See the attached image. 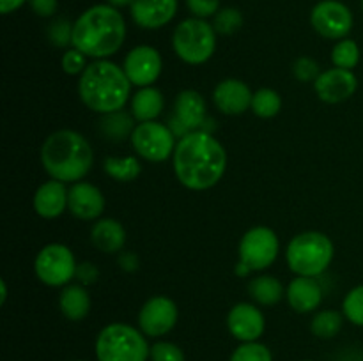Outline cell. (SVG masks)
<instances>
[{
  "label": "cell",
  "mask_w": 363,
  "mask_h": 361,
  "mask_svg": "<svg viewBox=\"0 0 363 361\" xmlns=\"http://www.w3.org/2000/svg\"><path fill=\"white\" fill-rule=\"evenodd\" d=\"M177 180L191 191L216 186L227 168V151L213 133L191 131L177 140L172 156Z\"/></svg>",
  "instance_id": "cell-1"
},
{
  "label": "cell",
  "mask_w": 363,
  "mask_h": 361,
  "mask_svg": "<svg viewBox=\"0 0 363 361\" xmlns=\"http://www.w3.org/2000/svg\"><path fill=\"white\" fill-rule=\"evenodd\" d=\"M126 39V21L119 9L98 4L85 9L73 23V45L89 59H108Z\"/></svg>",
  "instance_id": "cell-2"
},
{
  "label": "cell",
  "mask_w": 363,
  "mask_h": 361,
  "mask_svg": "<svg viewBox=\"0 0 363 361\" xmlns=\"http://www.w3.org/2000/svg\"><path fill=\"white\" fill-rule=\"evenodd\" d=\"M80 101L92 112L110 113L124 110L131 99V81L124 69L108 59L94 60L78 80Z\"/></svg>",
  "instance_id": "cell-3"
},
{
  "label": "cell",
  "mask_w": 363,
  "mask_h": 361,
  "mask_svg": "<svg viewBox=\"0 0 363 361\" xmlns=\"http://www.w3.org/2000/svg\"><path fill=\"white\" fill-rule=\"evenodd\" d=\"M94 151L84 134L73 130H57L41 145V165L52 179L78 183L92 168Z\"/></svg>",
  "instance_id": "cell-4"
},
{
  "label": "cell",
  "mask_w": 363,
  "mask_h": 361,
  "mask_svg": "<svg viewBox=\"0 0 363 361\" xmlns=\"http://www.w3.org/2000/svg\"><path fill=\"white\" fill-rule=\"evenodd\" d=\"M333 255H335V246L332 239L318 230L298 234L286 248L287 265L296 276L318 278L330 268Z\"/></svg>",
  "instance_id": "cell-5"
},
{
  "label": "cell",
  "mask_w": 363,
  "mask_h": 361,
  "mask_svg": "<svg viewBox=\"0 0 363 361\" xmlns=\"http://www.w3.org/2000/svg\"><path fill=\"white\" fill-rule=\"evenodd\" d=\"M98 361H147L151 354L147 340L140 329L124 322H112L96 338Z\"/></svg>",
  "instance_id": "cell-6"
},
{
  "label": "cell",
  "mask_w": 363,
  "mask_h": 361,
  "mask_svg": "<svg viewBox=\"0 0 363 361\" xmlns=\"http://www.w3.org/2000/svg\"><path fill=\"white\" fill-rule=\"evenodd\" d=\"M172 48L190 66L206 64L216 50L215 27L202 18H186L174 28Z\"/></svg>",
  "instance_id": "cell-7"
},
{
  "label": "cell",
  "mask_w": 363,
  "mask_h": 361,
  "mask_svg": "<svg viewBox=\"0 0 363 361\" xmlns=\"http://www.w3.org/2000/svg\"><path fill=\"white\" fill-rule=\"evenodd\" d=\"M77 258L62 243H50L39 250L34 260L35 276L48 287H66L77 275Z\"/></svg>",
  "instance_id": "cell-8"
},
{
  "label": "cell",
  "mask_w": 363,
  "mask_h": 361,
  "mask_svg": "<svg viewBox=\"0 0 363 361\" xmlns=\"http://www.w3.org/2000/svg\"><path fill=\"white\" fill-rule=\"evenodd\" d=\"M131 145L140 158L151 163L167 161L176 151V134L167 124L158 120L138 122L131 134Z\"/></svg>",
  "instance_id": "cell-9"
},
{
  "label": "cell",
  "mask_w": 363,
  "mask_h": 361,
  "mask_svg": "<svg viewBox=\"0 0 363 361\" xmlns=\"http://www.w3.org/2000/svg\"><path fill=\"white\" fill-rule=\"evenodd\" d=\"M280 251V241L275 230L269 227H252L243 234L240 241V260L252 271H264L277 260Z\"/></svg>",
  "instance_id": "cell-10"
},
{
  "label": "cell",
  "mask_w": 363,
  "mask_h": 361,
  "mask_svg": "<svg viewBox=\"0 0 363 361\" xmlns=\"http://www.w3.org/2000/svg\"><path fill=\"white\" fill-rule=\"evenodd\" d=\"M208 120V106L201 92L184 88L174 99V110L169 115L167 126L176 138H183L191 131H201Z\"/></svg>",
  "instance_id": "cell-11"
},
{
  "label": "cell",
  "mask_w": 363,
  "mask_h": 361,
  "mask_svg": "<svg viewBox=\"0 0 363 361\" xmlns=\"http://www.w3.org/2000/svg\"><path fill=\"white\" fill-rule=\"evenodd\" d=\"M311 23L326 39H346L353 28V13L339 0H321L311 13Z\"/></svg>",
  "instance_id": "cell-12"
},
{
  "label": "cell",
  "mask_w": 363,
  "mask_h": 361,
  "mask_svg": "<svg viewBox=\"0 0 363 361\" xmlns=\"http://www.w3.org/2000/svg\"><path fill=\"white\" fill-rule=\"evenodd\" d=\"M177 304L167 296H152L138 311V328L145 336H163L177 324Z\"/></svg>",
  "instance_id": "cell-13"
},
{
  "label": "cell",
  "mask_w": 363,
  "mask_h": 361,
  "mask_svg": "<svg viewBox=\"0 0 363 361\" xmlns=\"http://www.w3.org/2000/svg\"><path fill=\"white\" fill-rule=\"evenodd\" d=\"M123 69L126 73V76L130 78L131 85H137L138 88L149 87L162 74L163 59L155 46H135L124 57Z\"/></svg>",
  "instance_id": "cell-14"
},
{
  "label": "cell",
  "mask_w": 363,
  "mask_h": 361,
  "mask_svg": "<svg viewBox=\"0 0 363 361\" xmlns=\"http://www.w3.org/2000/svg\"><path fill=\"white\" fill-rule=\"evenodd\" d=\"M358 88V78L353 71L340 69V67H332V69L323 71L314 81V91L319 99L328 105H337L351 96H354Z\"/></svg>",
  "instance_id": "cell-15"
},
{
  "label": "cell",
  "mask_w": 363,
  "mask_h": 361,
  "mask_svg": "<svg viewBox=\"0 0 363 361\" xmlns=\"http://www.w3.org/2000/svg\"><path fill=\"white\" fill-rule=\"evenodd\" d=\"M227 329L241 343L257 342L266 329L264 314L252 303H236L227 314Z\"/></svg>",
  "instance_id": "cell-16"
},
{
  "label": "cell",
  "mask_w": 363,
  "mask_h": 361,
  "mask_svg": "<svg viewBox=\"0 0 363 361\" xmlns=\"http://www.w3.org/2000/svg\"><path fill=\"white\" fill-rule=\"evenodd\" d=\"M105 195L96 184L87 180H78L69 188V197H67V211L74 218L82 222H94L105 211Z\"/></svg>",
  "instance_id": "cell-17"
},
{
  "label": "cell",
  "mask_w": 363,
  "mask_h": 361,
  "mask_svg": "<svg viewBox=\"0 0 363 361\" xmlns=\"http://www.w3.org/2000/svg\"><path fill=\"white\" fill-rule=\"evenodd\" d=\"M254 92L243 80L225 78L213 91V103L225 115H241L250 110Z\"/></svg>",
  "instance_id": "cell-18"
},
{
  "label": "cell",
  "mask_w": 363,
  "mask_h": 361,
  "mask_svg": "<svg viewBox=\"0 0 363 361\" xmlns=\"http://www.w3.org/2000/svg\"><path fill=\"white\" fill-rule=\"evenodd\" d=\"M130 11L138 27L155 30L172 21L177 13V0H133Z\"/></svg>",
  "instance_id": "cell-19"
},
{
  "label": "cell",
  "mask_w": 363,
  "mask_h": 361,
  "mask_svg": "<svg viewBox=\"0 0 363 361\" xmlns=\"http://www.w3.org/2000/svg\"><path fill=\"white\" fill-rule=\"evenodd\" d=\"M69 188L60 180H46L34 193V211L45 219H55L67 209Z\"/></svg>",
  "instance_id": "cell-20"
},
{
  "label": "cell",
  "mask_w": 363,
  "mask_h": 361,
  "mask_svg": "<svg viewBox=\"0 0 363 361\" xmlns=\"http://www.w3.org/2000/svg\"><path fill=\"white\" fill-rule=\"evenodd\" d=\"M289 306L298 314H311L323 303V289L312 276H296L286 289Z\"/></svg>",
  "instance_id": "cell-21"
},
{
  "label": "cell",
  "mask_w": 363,
  "mask_h": 361,
  "mask_svg": "<svg viewBox=\"0 0 363 361\" xmlns=\"http://www.w3.org/2000/svg\"><path fill=\"white\" fill-rule=\"evenodd\" d=\"M128 234L123 223L113 218H99L91 229V241L103 253H117L123 251Z\"/></svg>",
  "instance_id": "cell-22"
},
{
  "label": "cell",
  "mask_w": 363,
  "mask_h": 361,
  "mask_svg": "<svg viewBox=\"0 0 363 361\" xmlns=\"http://www.w3.org/2000/svg\"><path fill=\"white\" fill-rule=\"evenodd\" d=\"M165 108V98L155 85L140 87L130 99V113L137 122L156 120Z\"/></svg>",
  "instance_id": "cell-23"
},
{
  "label": "cell",
  "mask_w": 363,
  "mask_h": 361,
  "mask_svg": "<svg viewBox=\"0 0 363 361\" xmlns=\"http://www.w3.org/2000/svg\"><path fill=\"white\" fill-rule=\"evenodd\" d=\"M91 296L82 283H67L59 294V308L67 321H84L91 311Z\"/></svg>",
  "instance_id": "cell-24"
},
{
  "label": "cell",
  "mask_w": 363,
  "mask_h": 361,
  "mask_svg": "<svg viewBox=\"0 0 363 361\" xmlns=\"http://www.w3.org/2000/svg\"><path fill=\"white\" fill-rule=\"evenodd\" d=\"M135 127V117L124 110L117 112L103 113L101 119L98 120V130L108 142H124L126 138H131Z\"/></svg>",
  "instance_id": "cell-25"
},
{
  "label": "cell",
  "mask_w": 363,
  "mask_h": 361,
  "mask_svg": "<svg viewBox=\"0 0 363 361\" xmlns=\"http://www.w3.org/2000/svg\"><path fill=\"white\" fill-rule=\"evenodd\" d=\"M248 294L252 299L262 306H273V304L280 303L282 297L286 296L282 282L277 276L272 275H261L255 276L248 283Z\"/></svg>",
  "instance_id": "cell-26"
},
{
  "label": "cell",
  "mask_w": 363,
  "mask_h": 361,
  "mask_svg": "<svg viewBox=\"0 0 363 361\" xmlns=\"http://www.w3.org/2000/svg\"><path fill=\"white\" fill-rule=\"evenodd\" d=\"M106 176L112 177L117 183H131L142 173V163L137 156H126V158H113L108 156L103 163Z\"/></svg>",
  "instance_id": "cell-27"
},
{
  "label": "cell",
  "mask_w": 363,
  "mask_h": 361,
  "mask_svg": "<svg viewBox=\"0 0 363 361\" xmlns=\"http://www.w3.org/2000/svg\"><path fill=\"white\" fill-rule=\"evenodd\" d=\"M344 326V314L337 310H321L312 317L311 331L318 338L330 340L340 333Z\"/></svg>",
  "instance_id": "cell-28"
},
{
  "label": "cell",
  "mask_w": 363,
  "mask_h": 361,
  "mask_svg": "<svg viewBox=\"0 0 363 361\" xmlns=\"http://www.w3.org/2000/svg\"><path fill=\"white\" fill-rule=\"evenodd\" d=\"M250 110L261 119H273L282 110V96L275 88H259L254 92Z\"/></svg>",
  "instance_id": "cell-29"
},
{
  "label": "cell",
  "mask_w": 363,
  "mask_h": 361,
  "mask_svg": "<svg viewBox=\"0 0 363 361\" xmlns=\"http://www.w3.org/2000/svg\"><path fill=\"white\" fill-rule=\"evenodd\" d=\"M332 62L340 69L353 71L360 62V46L353 39H340L332 50Z\"/></svg>",
  "instance_id": "cell-30"
},
{
  "label": "cell",
  "mask_w": 363,
  "mask_h": 361,
  "mask_svg": "<svg viewBox=\"0 0 363 361\" xmlns=\"http://www.w3.org/2000/svg\"><path fill=\"white\" fill-rule=\"evenodd\" d=\"M243 25V14L236 7H223L213 18V27H215L216 34L222 35H233L238 32Z\"/></svg>",
  "instance_id": "cell-31"
},
{
  "label": "cell",
  "mask_w": 363,
  "mask_h": 361,
  "mask_svg": "<svg viewBox=\"0 0 363 361\" xmlns=\"http://www.w3.org/2000/svg\"><path fill=\"white\" fill-rule=\"evenodd\" d=\"M229 361H273V356L264 343L243 342L234 349Z\"/></svg>",
  "instance_id": "cell-32"
},
{
  "label": "cell",
  "mask_w": 363,
  "mask_h": 361,
  "mask_svg": "<svg viewBox=\"0 0 363 361\" xmlns=\"http://www.w3.org/2000/svg\"><path fill=\"white\" fill-rule=\"evenodd\" d=\"M342 314L351 324L363 326V285L354 287L342 301Z\"/></svg>",
  "instance_id": "cell-33"
},
{
  "label": "cell",
  "mask_w": 363,
  "mask_h": 361,
  "mask_svg": "<svg viewBox=\"0 0 363 361\" xmlns=\"http://www.w3.org/2000/svg\"><path fill=\"white\" fill-rule=\"evenodd\" d=\"M48 39L57 48H66L73 45V23H69L66 18H57L50 23Z\"/></svg>",
  "instance_id": "cell-34"
},
{
  "label": "cell",
  "mask_w": 363,
  "mask_h": 361,
  "mask_svg": "<svg viewBox=\"0 0 363 361\" xmlns=\"http://www.w3.org/2000/svg\"><path fill=\"white\" fill-rule=\"evenodd\" d=\"M149 360L151 361H186L184 353L181 350V347H177L176 343L167 342H156L151 345V354H149Z\"/></svg>",
  "instance_id": "cell-35"
},
{
  "label": "cell",
  "mask_w": 363,
  "mask_h": 361,
  "mask_svg": "<svg viewBox=\"0 0 363 361\" xmlns=\"http://www.w3.org/2000/svg\"><path fill=\"white\" fill-rule=\"evenodd\" d=\"M323 71L319 69L318 60L311 59V57H300V59L294 60L293 64V74L298 81H303V84H308V81H315L318 76Z\"/></svg>",
  "instance_id": "cell-36"
},
{
  "label": "cell",
  "mask_w": 363,
  "mask_h": 361,
  "mask_svg": "<svg viewBox=\"0 0 363 361\" xmlns=\"http://www.w3.org/2000/svg\"><path fill=\"white\" fill-rule=\"evenodd\" d=\"M87 59L89 57L84 55L80 50H77L74 46H71V48H67L66 52H64L60 64H62V69L66 74H71V76L78 74V76H80V74L85 71V67L89 66Z\"/></svg>",
  "instance_id": "cell-37"
},
{
  "label": "cell",
  "mask_w": 363,
  "mask_h": 361,
  "mask_svg": "<svg viewBox=\"0 0 363 361\" xmlns=\"http://www.w3.org/2000/svg\"><path fill=\"white\" fill-rule=\"evenodd\" d=\"M186 6L195 18L215 16L220 11V0H186Z\"/></svg>",
  "instance_id": "cell-38"
},
{
  "label": "cell",
  "mask_w": 363,
  "mask_h": 361,
  "mask_svg": "<svg viewBox=\"0 0 363 361\" xmlns=\"http://www.w3.org/2000/svg\"><path fill=\"white\" fill-rule=\"evenodd\" d=\"M74 278H77L82 285H92V283L98 282L99 269L96 268V264H92V262H80V264L77 265V275H74Z\"/></svg>",
  "instance_id": "cell-39"
},
{
  "label": "cell",
  "mask_w": 363,
  "mask_h": 361,
  "mask_svg": "<svg viewBox=\"0 0 363 361\" xmlns=\"http://www.w3.org/2000/svg\"><path fill=\"white\" fill-rule=\"evenodd\" d=\"M32 11L41 18H50L57 13L59 2L57 0H28Z\"/></svg>",
  "instance_id": "cell-40"
},
{
  "label": "cell",
  "mask_w": 363,
  "mask_h": 361,
  "mask_svg": "<svg viewBox=\"0 0 363 361\" xmlns=\"http://www.w3.org/2000/svg\"><path fill=\"white\" fill-rule=\"evenodd\" d=\"M119 265L123 271L126 273H135L138 269V257L133 251H123L119 255Z\"/></svg>",
  "instance_id": "cell-41"
},
{
  "label": "cell",
  "mask_w": 363,
  "mask_h": 361,
  "mask_svg": "<svg viewBox=\"0 0 363 361\" xmlns=\"http://www.w3.org/2000/svg\"><path fill=\"white\" fill-rule=\"evenodd\" d=\"M25 2H27V0H0V11H2V14L14 13V11L20 9Z\"/></svg>",
  "instance_id": "cell-42"
},
{
  "label": "cell",
  "mask_w": 363,
  "mask_h": 361,
  "mask_svg": "<svg viewBox=\"0 0 363 361\" xmlns=\"http://www.w3.org/2000/svg\"><path fill=\"white\" fill-rule=\"evenodd\" d=\"M234 273H236V276H241V278H245V276H248L252 273V269L248 268L247 264H243V262H238L236 264V269H234Z\"/></svg>",
  "instance_id": "cell-43"
},
{
  "label": "cell",
  "mask_w": 363,
  "mask_h": 361,
  "mask_svg": "<svg viewBox=\"0 0 363 361\" xmlns=\"http://www.w3.org/2000/svg\"><path fill=\"white\" fill-rule=\"evenodd\" d=\"M106 4L112 7H116V9H121V7H128L133 4V0H106Z\"/></svg>",
  "instance_id": "cell-44"
},
{
  "label": "cell",
  "mask_w": 363,
  "mask_h": 361,
  "mask_svg": "<svg viewBox=\"0 0 363 361\" xmlns=\"http://www.w3.org/2000/svg\"><path fill=\"white\" fill-rule=\"evenodd\" d=\"M0 289H2V294H0V303H6L7 299V283L6 280H0Z\"/></svg>",
  "instance_id": "cell-45"
},
{
  "label": "cell",
  "mask_w": 363,
  "mask_h": 361,
  "mask_svg": "<svg viewBox=\"0 0 363 361\" xmlns=\"http://www.w3.org/2000/svg\"><path fill=\"white\" fill-rule=\"evenodd\" d=\"M362 7H363V0H362Z\"/></svg>",
  "instance_id": "cell-46"
},
{
  "label": "cell",
  "mask_w": 363,
  "mask_h": 361,
  "mask_svg": "<svg viewBox=\"0 0 363 361\" xmlns=\"http://www.w3.org/2000/svg\"><path fill=\"white\" fill-rule=\"evenodd\" d=\"M77 361H80V360H77Z\"/></svg>",
  "instance_id": "cell-47"
},
{
  "label": "cell",
  "mask_w": 363,
  "mask_h": 361,
  "mask_svg": "<svg viewBox=\"0 0 363 361\" xmlns=\"http://www.w3.org/2000/svg\"><path fill=\"white\" fill-rule=\"evenodd\" d=\"M308 361H311V360H308Z\"/></svg>",
  "instance_id": "cell-48"
}]
</instances>
